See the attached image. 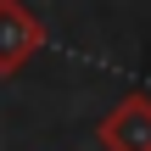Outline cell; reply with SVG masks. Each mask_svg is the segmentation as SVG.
I'll return each instance as SVG.
<instances>
[{
  "instance_id": "cell-1",
  "label": "cell",
  "mask_w": 151,
  "mask_h": 151,
  "mask_svg": "<svg viewBox=\"0 0 151 151\" xmlns=\"http://www.w3.org/2000/svg\"><path fill=\"white\" fill-rule=\"evenodd\" d=\"M45 45V22L22 6V0H0V78L22 73Z\"/></svg>"
},
{
  "instance_id": "cell-2",
  "label": "cell",
  "mask_w": 151,
  "mask_h": 151,
  "mask_svg": "<svg viewBox=\"0 0 151 151\" xmlns=\"http://www.w3.org/2000/svg\"><path fill=\"white\" fill-rule=\"evenodd\" d=\"M101 151H151V95L146 90H129L95 129Z\"/></svg>"
}]
</instances>
